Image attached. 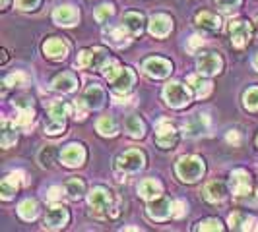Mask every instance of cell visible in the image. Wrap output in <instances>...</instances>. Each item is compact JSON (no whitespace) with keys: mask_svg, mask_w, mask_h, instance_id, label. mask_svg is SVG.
<instances>
[{"mask_svg":"<svg viewBox=\"0 0 258 232\" xmlns=\"http://www.w3.org/2000/svg\"><path fill=\"white\" fill-rule=\"evenodd\" d=\"M254 27H256V35H258V18H256V22H254Z\"/></svg>","mask_w":258,"mask_h":232,"instance_id":"681fc988","label":"cell"},{"mask_svg":"<svg viewBox=\"0 0 258 232\" xmlns=\"http://www.w3.org/2000/svg\"><path fill=\"white\" fill-rule=\"evenodd\" d=\"M229 37H231L233 47L237 49H243L246 43L250 41V26L243 22V20H237L229 24Z\"/></svg>","mask_w":258,"mask_h":232,"instance_id":"9c48e42d","label":"cell"},{"mask_svg":"<svg viewBox=\"0 0 258 232\" xmlns=\"http://www.w3.org/2000/svg\"><path fill=\"white\" fill-rule=\"evenodd\" d=\"M18 213H20V217L24 220H33L39 213L37 201H35V199H26V201H22L20 207H18Z\"/></svg>","mask_w":258,"mask_h":232,"instance_id":"1f68e13d","label":"cell"},{"mask_svg":"<svg viewBox=\"0 0 258 232\" xmlns=\"http://www.w3.org/2000/svg\"><path fill=\"white\" fill-rule=\"evenodd\" d=\"M68 112H70V106L62 101H54V103L49 104V120L45 122V132L51 134V136L60 134L64 130V120Z\"/></svg>","mask_w":258,"mask_h":232,"instance_id":"7a4b0ae2","label":"cell"},{"mask_svg":"<svg viewBox=\"0 0 258 232\" xmlns=\"http://www.w3.org/2000/svg\"><path fill=\"white\" fill-rule=\"evenodd\" d=\"M109 56H107V51L105 49H86L78 54V60L76 64L80 68H86V70H101L105 64H107Z\"/></svg>","mask_w":258,"mask_h":232,"instance_id":"3957f363","label":"cell"},{"mask_svg":"<svg viewBox=\"0 0 258 232\" xmlns=\"http://www.w3.org/2000/svg\"><path fill=\"white\" fill-rule=\"evenodd\" d=\"M254 68H256V70H258V54H256V56H254Z\"/></svg>","mask_w":258,"mask_h":232,"instance_id":"7dc6e473","label":"cell"},{"mask_svg":"<svg viewBox=\"0 0 258 232\" xmlns=\"http://www.w3.org/2000/svg\"><path fill=\"white\" fill-rule=\"evenodd\" d=\"M18 140V132L14 128V124L10 120H2V128H0V143H2V147L4 149H8L10 145H14Z\"/></svg>","mask_w":258,"mask_h":232,"instance_id":"83f0119b","label":"cell"},{"mask_svg":"<svg viewBox=\"0 0 258 232\" xmlns=\"http://www.w3.org/2000/svg\"><path fill=\"white\" fill-rule=\"evenodd\" d=\"M256 145H258V136H256Z\"/></svg>","mask_w":258,"mask_h":232,"instance_id":"f907efd6","label":"cell"},{"mask_svg":"<svg viewBox=\"0 0 258 232\" xmlns=\"http://www.w3.org/2000/svg\"><path fill=\"white\" fill-rule=\"evenodd\" d=\"M33 116H35V112H33V106H24V108H18V124H20V126H24V128L31 126V124H33Z\"/></svg>","mask_w":258,"mask_h":232,"instance_id":"d590c367","label":"cell"},{"mask_svg":"<svg viewBox=\"0 0 258 232\" xmlns=\"http://www.w3.org/2000/svg\"><path fill=\"white\" fill-rule=\"evenodd\" d=\"M88 199H90V205L95 215H105L109 211V207H111V201H113L111 193L107 192L105 188H93Z\"/></svg>","mask_w":258,"mask_h":232,"instance_id":"7c38bea8","label":"cell"},{"mask_svg":"<svg viewBox=\"0 0 258 232\" xmlns=\"http://www.w3.org/2000/svg\"><path fill=\"white\" fill-rule=\"evenodd\" d=\"M208 126H210V120H208L206 114H194L192 118L184 124V136L196 138V136L208 132Z\"/></svg>","mask_w":258,"mask_h":232,"instance_id":"ffe728a7","label":"cell"},{"mask_svg":"<svg viewBox=\"0 0 258 232\" xmlns=\"http://www.w3.org/2000/svg\"><path fill=\"white\" fill-rule=\"evenodd\" d=\"M103 37L107 43H111V45H115V47H124V45H128L130 33L124 27H109V29L105 27Z\"/></svg>","mask_w":258,"mask_h":232,"instance_id":"7402d4cb","label":"cell"},{"mask_svg":"<svg viewBox=\"0 0 258 232\" xmlns=\"http://www.w3.org/2000/svg\"><path fill=\"white\" fill-rule=\"evenodd\" d=\"M8 6V0H2V8H6Z\"/></svg>","mask_w":258,"mask_h":232,"instance_id":"c3c4849f","label":"cell"},{"mask_svg":"<svg viewBox=\"0 0 258 232\" xmlns=\"http://www.w3.org/2000/svg\"><path fill=\"white\" fill-rule=\"evenodd\" d=\"M155 142L163 149H169V147H173L177 143V130L165 118H161L157 122V126H155Z\"/></svg>","mask_w":258,"mask_h":232,"instance_id":"52a82bcc","label":"cell"},{"mask_svg":"<svg viewBox=\"0 0 258 232\" xmlns=\"http://www.w3.org/2000/svg\"><path fill=\"white\" fill-rule=\"evenodd\" d=\"M43 52L47 58H52V60H60L68 54V43L62 41L58 37L47 39L45 45H43Z\"/></svg>","mask_w":258,"mask_h":232,"instance_id":"e0dca14e","label":"cell"},{"mask_svg":"<svg viewBox=\"0 0 258 232\" xmlns=\"http://www.w3.org/2000/svg\"><path fill=\"white\" fill-rule=\"evenodd\" d=\"M26 81H27V76L24 74V72H14V74H10V76L4 79V93H6L8 87H20V85H26Z\"/></svg>","mask_w":258,"mask_h":232,"instance_id":"e575fe53","label":"cell"},{"mask_svg":"<svg viewBox=\"0 0 258 232\" xmlns=\"http://www.w3.org/2000/svg\"><path fill=\"white\" fill-rule=\"evenodd\" d=\"M243 99H245V106L248 110H258V87H250Z\"/></svg>","mask_w":258,"mask_h":232,"instance_id":"74e56055","label":"cell"},{"mask_svg":"<svg viewBox=\"0 0 258 232\" xmlns=\"http://www.w3.org/2000/svg\"><path fill=\"white\" fill-rule=\"evenodd\" d=\"M82 101H84V104L88 106V108H101L105 103V91L99 87V85H90L88 89L84 91V97H82Z\"/></svg>","mask_w":258,"mask_h":232,"instance_id":"d6986e66","label":"cell"},{"mask_svg":"<svg viewBox=\"0 0 258 232\" xmlns=\"http://www.w3.org/2000/svg\"><path fill=\"white\" fill-rule=\"evenodd\" d=\"M60 161H62V165H66V167L70 168L84 165V161H86V149H84V145H80V143L66 145L64 149H62V153H60Z\"/></svg>","mask_w":258,"mask_h":232,"instance_id":"ba28073f","label":"cell"},{"mask_svg":"<svg viewBox=\"0 0 258 232\" xmlns=\"http://www.w3.org/2000/svg\"><path fill=\"white\" fill-rule=\"evenodd\" d=\"M41 0H18V8L24 10V12H31L39 6Z\"/></svg>","mask_w":258,"mask_h":232,"instance_id":"b9f144b4","label":"cell"},{"mask_svg":"<svg viewBox=\"0 0 258 232\" xmlns=\"http://www.w3.org/2000/svg\"><path fill=\"white\" fill-rule=\"evenodd\" d=\"M52 20L62 27H72L80 22V14L74 6H58L54 12H52Z\"/></svg>","mask_w":258,"mask_h":232,"instance_id":"9a60e30c","label":"cell"},{"mask_svg":"<svg viewBox=\"0 0 258 232\" xmlns=\"http://www.w3.org/2000/svg\"><path fill=\"white\" fill-rule=\"evenodd\" d=\"M202 45H204V39L200 37V35H192V37L188 39V51L190 52H196Z\"/></svg>","mask_w":258,"mask_h":232,"instance_id":"ee69618b","label":"cell"},{"mask_svg":"<svg viewBox=\"0 0 258 232\" xmlns=\"http://www.w3.org/2000/svg\"><path fill=\"white\" fill-rule=\"evenodd\" d=\"M175 213V203L169 199V197H155V199H150V205H148V215L150 219L154 220H165L169 219L171 215Z\"/></svg>","mask_w":258,"mask_h":232,"instance_id":"8992f818","label":"cell"},{"mask_svg":"<svg viewBox=\"0 0 258 232\" xmlns=\"http://www.w3.org/2000/svg\"><path fill=\"white\" fill-rule=\"evenodd\" d=\"M22 176H24V172L18 170V172H12L10 176H6V178L2 180V184H0V197H2V199H6V201L12 199L14 193L18 192V186H20L18 180H24Z\"/></svg>","mask_w":258,"mask_h":232,"instance_id":"ac0fdd59","label":"cell"},{"mask_svg":"<svg viewBox=\"0 0 258 232\" xmlns=\"http://www.w3.org/2000/svg\"><path fill=\"white\" fill-rule=\"evenodd\" d=\"M66 193H68V197H72V199H80L84 192H86V186H84V182L78 180V178H72V180L66 182L64 186Z\"/></svg>","mask_w":258,"mask_h":232,"instance_id":"836d02e7","label":"cell"},{"mask_svg":"<svg viewBox=\"0 0 258 232\" xmlns=\"http://www.w3.org/2000/svg\"><path fill=\"white\" fill-rule=\"evenodd\" d=\"M229 228L231 230H256V219L248 217L245 213H233L229 215Z\"/></svg>","mask_w":258,"mask_h":232,"instance_id":"44dd1931","label":"cell"},{"mask_svg":"<svg viewBox=\"0 0 258 232\" xmlns=\"http://www.w3.org/2000/svg\"><path fill=\"white\" fill-rule=\"evenodd\" d=\"M64 193H66V190L62 186H52V188L47 190V199H49V201H60Z\"/></svg>","mask_w":258,"mask_h":232,"instance_id":"60d3db41","label":"cell"},{"mask_svg":"<svg viewBox=\"0 0 258 232\" xmlns=\"http://www.w3.org/2000/svg\"><path fill=\"white\" fill-rule=\"evenodd\" d=\"M134 79H136L134 72H132L130 68H122V70L116 74V77L111 81V83H113L115 91H118V93H128L130 87L134 85Z\"/></svg>","mask_w":258,"mask_h":232,"instance_id":"603a6c76","label":"cell"},{"mask_svg":"<svg viewBox=\"0 0 258 232\" xmlns=\"http://www.w3.org/2000/svg\"><path fill=\"white\" fill-rule=\"evenodd\" d=\"M101 70H103V76L107 77L109 81H113V79L116 77V74L122 70V66L118 64L116 60H107V64H105Z\"/></svg>","mask_w":258,"mask_h":232,"instance_id":"8d00e7d4","label":"cell"},{"mask_svg":"<svg viewBox=\"0 0 258 232\" xmlns=\"http://www.w3.org/2000/svg\"><path fill=\"white\" fill-rule=\"evenodd\" d=\"M216 4L220 6L221 10L229 12V10H235V8L241 4V0H216Z\"/></svg>","mask_w":258,"mask_h":232,"instance_id":"7bdbcfd3","label":"cell"},{"mask_svg":"<svg viewBox=\"0 0 258 232\" xmlns=\"http://www.w3.org/2000/svg\"><path fill=\"white\" fill-rule=\"evenodd\" d=\"M70 219V215H68V209L66 207H51L49 211H47V215H45V228H49V230H60V228H64L66 222Z\"/></svg>","mask_w":258,"mask_h":232,"instance_id":"30bf717a","label":"cell"},{"mask_svg":"<svg viewBox=\"0 0 258 232\" xmlns=\"http://www.w3.org/2000/svg\"><path fill=\"white\" fill-rule=\"evenodd\" d=\"M177 174L182 182H196L204 174V163L202 159L194 155H184L177 161Z\"/></svg>","mask_w":258,"mask_h":232,"instance_id":"6da1fadb","label":"cell"},{"mask_svg":"<svg viewBox=\"0 0 258 232\" xmlns=\"http://www.w3.org/2000/svg\"><path fill=\"white\" fill-rule=\"evenodd\" d=\"M171 29H173V20L165 16V14H155L152 16V20H150V33L157 39H163L167 37L169 33H171Z\"/></svg>","mask_w":258,"mask_h":232,"instance_id":"5bb4252c","label":"cell"},{"mask_svg":"<svg viewBox=\"0 0 258 232\" xmlns=\"http://www.w3.org/2000/svg\"><path fill=\"white\" fill-rule=\"evenodd\" d=\"M198 72L202 74V76H216V74H220L221 72V58L216 54V52H206V54H202L200 58H198Z\"/></svg>","mask_w":258,"mask_h":232,"instance_id":"4fadbf2b","label":"cell"},{"mask_svg":"<svg viewBox=\"0 0 258 232\" xmlns=\"http://www.w3.org/2000/svg\"><path fill=\"white\" fill-rule=\"evenodd\" d=\"M227 142L229 143H233V145H235V147H237V145H241V136H239V132H229V134H227Z\"/></svg>","mask_w":258,"mask_h":232,"instance_id":"f6af8a7d","label":"cell"},{"mask_svg":"<svg viewBox=\"0 0 258 232\" xmlns=\"http://www.w3.org/2000/svg\"><path fill=\"white\" fill-rule=\"evenodd\" d=\"M171 70H173L171 62H169V60H165V58H159V56L148 58V60L144 62V72H146L148 76L155 77V79L167 77L169 74H171Z\"/></svg>","mask_w":258,"mask_h":232,"instance_id":"8fae6325","label":"cell"},{"mask_svg":"<svg viewBox=\"0 0 258 232\" xmlns=\"http://www.w3.org/2000/svg\"><path fill=\"white\" fill-rule=\"evenodd\" d=\"M196 228H198V230H214V232H220L221 228H223V226H221V222L218 219H206V220H200Z\"/></svg>","mask_w":258,"mask_h":232,"instance_id":"ab89813d","label":"cell"},{"mask_svg":"<svg viewBox=\"0 0 258 232\" xmlns=\"http://www.w3.org/2000/svg\"><path fill=\"white\" fill-rule=\"evenodd\" d=\"M163 97H165L169 106H173V108H181V106H186L190 103V93L179 81L167 83L165 89H163Z\"/></svg>","mask_w":258,"mask_h":232,"instance_id":"277c9868","label":"cell"},{"mask_svg":"<svg viewBox=\"0 0 258 232\" xmlns=\"http://www.w3.org/2000/svg\"><path fill=\"white\" fill-rule=\"evenodd\" d=\"M95 128H97V132L101 134V136H115L116 134V122L113 116H101L99 120H97V124H95Z\"/></svg>","mask_w":258,"mask_h":232,"instance_id":"d6a6232c","label":"cell"},{"mask_svg":"<svg viewBox=\"0 0 258 232\" xmlns=\"http://www.w3.org/2000/svg\"><path fill=\"white\" fill-rule=\"evenodd\" d=\"M144 161H146V157H144L142 151L130 149V151L122 153L116 159V170H120L124 174H134L144 167Z\"/></svg>","mask_w":258,"mask_h":232,"instance_id":"5b68a950","label":"cell"},{"mask_svg":"<svg viewBox=\"0 0 258 232\" xmlns=\"http://www.w3.org/2000/svg\"><path fill=\"white\" fill-rule=\"evenodd\" d=\"M138 193L142 195L144 199H155V197H159L161 193H163V188H161V184L154 178H148V180H144L140 186H138Z\"/></svg>","mask_w":258,"mask_h":232,"instance_id":"484cf974","label":"cell"},{"mask_svg":"<svg viewBox=\"0 0 258 232\" xmlns=\"http://www.w3.org/2000/svg\"><path fill=\"white\" fill-rule=\"evenodd\" d=\"M196 24L202 29H208V31H218L221 26V20L212 12H200L196 14Z\"/></svg>","mask_w":258,"mask_h":232,"instance_id":"f546056e","label":"cell"},{"mask_svg":"<svg viewBox=\"0 0 258 232\" xmlns=\"http://www.w3.org/2000/svg\"><path fill=\"white\" fill-rule=\"evenodd\" d=\"M124 130L130 138H144V132H146V126L140 120V116H128L124 120Z\"/></svg>","mask_w":258,"mask_h":232,"instance_id":"4dcf8cb0","label":"cell"},{"mask_svg":"<svg viewBox=\"0 0 258 232\" xmlns=\"http://www.w3.org/2000/svg\"><path fill=\"white\" fill-rule=\"evenodd\" d=\"M76 87H78V79L70 72H64V74L56 76L54 81H52V89L58 91V93H72Z\"/></svg>","mask_w":258,"mask_h":232,"instance_id":"d4e9b609","label":"cell"},{"mask_svg":"<svg viewBox=\"0 0 258 232\" xmlns=\"http://www.w3.org/2000/svg\"><path fill=\"white\" fill-rule=\"evenodd\" d=\"M142 26H144V16L138 12H128L124 14L122 18V27L130 33V37H136L142 33Z\"/></svg>","mask_w":258,"mask_h":232,"instance_id":"cb8c5ba5","label":"cell"},{"mask_svg":"<svg viewBox=\"0 0 258 232\" xmlns=\"http://www.w3.org/2000/svg\"><path fill=\"white\" fill-rule=\"evenodd\" d=\"M182 213H184V201L179 199V201H175V213L173 215L175 217H182Z\"/></svg>","mask_w":258,"mask_h":232,"instance_id":"bcb514c9","label":"cell"},{"mask_svg":"<svg viewBox=\"0 0 258 232\" xmlns=\"http://www.w3.org/2000/svg\"><path fill=\"white\" fill-rule=\"evenodd\" d=\"M225 195H227V188H225L223 182L214 180L210 182V184H206V188H204V197H206L208 201H212V203L221 201Z\"/></svg>","mask_w":258,"mask_h":232,"instance_id":"4316f807","label":"cell"},{"mask_svg":"<svg viewBox=\"0 0 258 232\" xmlns=\"http://www.w3.org/2000/svg\"><path fill=\"white\" fill-rule=\"evenodd\" d=\"M188 85H190V89L194 91V95L198 97V99H202V97H206L208 93L212 91V83L200 76H190L188 77Z\"/></svg>","mask_w":258,"mask_h":232,"instance_id":"f1b7e54d","label":"cell"},{"mask_svg":"<svg viewBox=\"0 0 258 232\" xmlns=\"http://www.w3.org/2000/svg\"><path fill=\"white\" fill-rule=\"evenodd\" d=\"M231 188L233 193L243 197L246 193H250V174L243 170V168H237L231 172Z\"/></svg>","mask_w":258,"mask_h":232,"instance_id":"2e32d148","label":"cell"},{"mask_svg":"<svg viewBox=\"0 0 258 232\" xmlns=\"http://www.w3.org/2000/svg\"><path fill=\"white\" fill-rule=\"evenodd\" d=\"M113 6L111 4H103V6H99L97 10H95V20L99 22V24H103V22H107L111 16H113Z\"/></svg>","mask_w":258,"mask_h":232,"instance_id":"f35d334b","label":"cell"}]
</instances>
